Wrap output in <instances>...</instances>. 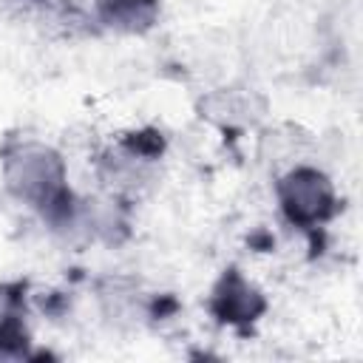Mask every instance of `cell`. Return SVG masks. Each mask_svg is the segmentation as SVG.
Listing matches in <instances>:
<instances>
[{"label": "cell", "instance_id": "1", "mask_svg": "<svg viewBox=\"0 0 363 363\" xmlns=\"http://www.w3.org/2000/svg\"><path fill=\"white\" fill-rule=\"evenodd\" d=\"M60 162L40 147H28L9 164V182L11 187L28 199V201H51V196L60 190Z\"/></svg>", "mask_w": 363, "mask_h": 363}, {"label": "cell", "instance_id": "3", "mask_svg": "<svg viewBox=\"0 0 363 363\" xmlns=\"http://www.w3.org/2000/svg\"><path fill=\"white\" fill-rule=\"evenodd\" d=\"M153 0H105V17L113 26H125V28H136V26H147V20L153 17Z\"/></svg>", "mask_w": 363, "mask_h": 363}, {"label": "cell", "instance_id": "2", "mask_svg": "<svg viewBox=\"0 0 363 363\" xmlns=\"http://www.w3.org/2000/svg\"><path fill=\"white\" fill-rule=\"evenodd\" d=\"M281 199H284L286 216L301 224L320 221L332 210V190L326 179L315 170H295L289 179H284Z\"/></svg>", "mask_w": 363, "mask_h": 363}]
</instances>
